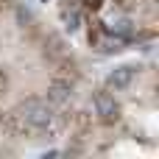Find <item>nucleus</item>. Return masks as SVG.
<instances>
[{"instance_id": "6e6552de", "label": "nucleus", "mask_w": 159, "mask_h": 159, "mask_svg": "<svg viewBox=\"0 0 159 159\" xmlns=\"http://www.w3.org/2000/svg\"><path fill=\"white\" fill-rule=\"evenodd\" d=\"M42 3H48V0H42Z\"/></svg>"}, {"instance_id": "20e7f679", "label": "nucleus", "mask_w": 159, "mask_h": 159, "mask_svg": "<svg viewBox=\"0 0 159 159\" xmlns=\"http://www.w3.org/2000/svg\"><path fill=\"white\" fill-rule=\"evenodd\" d=\"M134 75H137V67H131V64H123V67H117L115 73H109L106 84H109V89L120 92V89H129V87H131Z\"/></svg>"}, {"instance_id": "f03ea898", "label": "nucleus", "mask_w": 159, "mask_h": 159, "mask_svg": "<svg viewBox=\"0 0 159 159\" xmlns=\"http://www.w3.org/2000/svg\"><path fill=\"white\" fill-rule=\"evenodd\" d=\"M87 39H89V45H92L95 50H101V53H115V50H120V48H123V42H120L115 34H109V31H106L101 22L89 25Z\"/></svg>"}, {"instance_id": "423d86ee", "label": "nucleus", "mask_w": 159, "mask_h": 159, "mask_svg": "<svg viewBox=\"0 0 159 159\" xmlns=\"http://www.w3.org/2000/svg\"><path fill=\"white\" fill-rule=\"evenodd\" d=\"M61 20H64V25H67L70 31H78V28H81L84 14H81V8H78V6H64V8H61Z\"/></svg>"}, {"instance_id": "7ed1b4c3", "label": "nucleus", "mask_w": 159, "mask_h": 159, "mask_svg": "<svg viewBox=\"0 0 159 159\" xmlns=\"http://www.w3.org/2000/svg\"><path fill=\"white\" fill-rule=\"evenodd\" d=\"M95 115L103 120V123H115L117 115H120V103L115 101V95L109 89H101L95 92Z\"/></svg>"}, {"instance_id": "0eeeda50", "label": "nucleus", "mask_w": 159, "mask_h": 159, "mask_svg": "<svg viewBox=\"0 0 159 159\" xmlns=\"http://www.w3.org/2000/svg\"><path fill=\"white\" fill-rule=\"evenodd\" d=\"M6 89V75H3V70H0V92Z\"/></svg>"}, {"instance_id": "39448f33", "label": "nucleus", "mask_w": 159, "mask_h": 159, "mask_svg": "<svg viewBox=\"0 0 159 159\" xmlns=\"http://www.w3.org/2000/svg\"><path fill=\"white\" fill-rule=\"evenodd\" d=\"M73 92V81L70 78H53V84L48 87V101L53 103H64Z\"/></svg>"}, {"instance_id": "f257e3e1", "label": "nucleus", "mask_w": 159, "mask_h": 159, "mask_svg": "<svg viewBox=\"0 0 159 159\" xmlns=\"http://www.w3.org/2000/svg\"><path fill=\"white\" fill-rule=\"evenodd\" d=\"M14 117L20 123H25V131H50L53 129V109L39 98H28L25 103H20Z\"/></svg>"}]
</instances>
